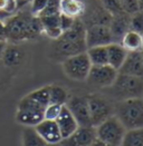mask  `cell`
I'll return each mask as SVG.
<instances>
[{"mask_svg": "<svg viewBox=\"0 0 143 146\" xmlns=\"http://www.w3.org/2000/svg\"><path fill=\"white\" fill-rule=\"evenodd\" d=\"M107 49V65L113 67L114 69L119 70L121 65L128 55V50H125L121 44L112 42L106 46Z\"/></svg>", "mask_w": 143, "mask_h": 146, "instance_id": "ffe728a7", "label": "cell"}, {"mask_svg": "<svg viewBox=\"0 0 143 146\" xmlns=\"http://www.w3.org/2000/svg\"><path fill=\"white\" fill-rule=\"evenodd\" d=\"M86 54L92 65H107L106 46L90 47L86 50Z\"/></svg>", "mask_w": 143, "mask_h": 146, "instance_id": "cb8c5ba5", "label": "cell"}, {"mask_svg": "<svg viewBox=\"0 0 143 146\" xmlns=\"http://www.w3.org/2000/svg\"><path fill=\"white\" fill-rule=\"evenodd\" d=\"M47 5V0H31L29 3V11L34 16H39L40 12L45 9Z\"/></svg>", "mask_w": 143, "mask_h": 146, "instance_id": "4dcf8cb0", "label": "cell"}, {"mask_svg": "<svg viewBox=\"0 0 143 146\" xmlns=\"http://www.w3.org/2000/svg\"><path fill=\"white\" fill-rule=\"evenodd\" d=\"M21 145L23 146H45L46 142L37 133L35 127L25 126L21 134Z\"/></svg>", "mask_w": 143, "mask_h": 146, "instance_id": "603a6c76", "label": "cell"}, {"mask_svg": "<svg viewBox=\"0 0 143 146\" xmlns=\"http://www.w3.org/2000/svg\"><path fill=\"white\" fill-rule=\"evenodd\" d=\"M85 41L87 48L95 46H107L113 42L112 35L108 26L105 25H93L86 27Z\"/></svg>", "mask_w": 143, "mask_h": 146, "instance_id": "7c38bea8", "label": "cell"}, {"mask_svg": "<svg viewBox=\"0 0 143 146\" xmlns=\"http://www.w3.org/2000/svg\"><path fill=\"white\" fill-rule=\"evenodd\" d=\"M0 40L7 41V39H6V28H5V21L3 20H0Z\"/></svg>", "mask_w": 143, "mask_h": 146, "instance_id": "836d02e7", "label": "cell"}, {"mask_svg": "<svg viewBox=\"0 0 143 146\" xmlns=\"http://www.w3.org/2000/svg\"><path fill=\"white\" fill-rule=\"evenodd\" d=\"M30 1H31V0H16L18 9H20V8H23V7H25V6L29 5V3H30Z\"/></svg>", "mask_w": 143, "mask_h": 146, "instance_id": "e575fe53", "label": "cell"}, {"mask_svg": "<svg viewBox=\"0 0 143 146\" xmlns=\"http://www.w3.org/2000/svg\"><path fill=\"white\" fill-rule=\"evenodd\" d=\"M68 99L67 90L59 85H49V104L65 105Z\"/></svg>", "mask_w": 143, "mask_h": 146, "instance_id": "d4e9b609", "label": "cell"}, {"mask_svg": "<svg viewBox=\"0 0 143 146\" xmlns=\"http://www.w3.org/2000/svg\"><path fill=\"white\" fill-rule=\"evenodd\" d=\"M85 3V2H84ZM112 16L104 9L100 0H90V5L85 3V11L81 17L85 27L93 25L108 26Z\"/></svg>", "mask_w": 143, "mask_h": 146, "instance_id": "30bf717a", "label": "cell"}, {"mask_svg": "<svg viewBox=\"0 0 143 146\" xmlns=\"http://www.w3.org/2000/svg\"><path fill=\"white\" fill-rule=\"evenodd\" d=\"M96 139L94 126H78L68 137L60 141L61 146H91Z\"/></svg>", "mask_w": 143, "mask_h": 146, "instance_id": "4fadbf2b", "label": "cell"}, {"mask_svg": "<svg viewBox=\"0 0 143 146\" xmlns=\"http://www.w3.org/2000/svg\"><path fill=\"white\" fill-rule=\"evenodd\" d=\"M114 115L126 131L143 127V98H129L114 104Z\"/></svg>", "mask_w": 143, "mask_h": 146, "instance_id": "3957f363", "label": "cell"}, {"mask_svg": "<svg viewBox=\"0 0 143 146\" xmlns=\"http://www.w3.org/2000/svg\"><path fill=\"white\" fill-rule=\"evenodd\" d=\"M120 44L128 51H141L143 50V35L129 30L123 36Z\"/></svg>", "mask_w": 143, "mask_h": 146, "instance_id": "7402d4cb", "label": "cell"}, {"mask_svg": "<svg viewBox=\"0 0 143 146\" xmlns=\"http://www.w3.org/2000/svg\"><path fill=\"white\" fill-rule=\"evenodd\" d=\"M59 15H50V16H41L39 17L44 35H46L51 40L57 39L63 34V30L59 26Z\"/></svg>", "mask_w": 143, "mask_h": 146, "instance_id": "d6986e66", "label": "cell"}, {"mask_svg": "<svg viewBox=\"0 0 143 146\" xmlns=\"http://www.w3.org/2000/svg\"><path fill=\"white\" fill-rule=\"evenodd\" d=\"M55 122H56L58 128H59L60 135H61L63 138L68 137L78 127V124L76 122V119L74 118V116L72 115L69 110L65 105H63L59 115L57 116V118L55 119Z\"/></svg>", "mask_w": 143, "mask_h": 146, "instance_id": "e0dca14e", "label": "cell"}, {"mask_svg": "<svg viewBox=\"0 0 143 146\" xmlns=\"http://www.w3.org/2000/svg\"><path fill=\"white\" fill-rule=\"evenodd\" d=\"M130 13L125 11L112 16L111 21L108 24V28L112 35L113 42L120 44L123 36L130 30Z\"/></svg>", "mask_w": 143, "mask_h": 146, "instance_id": "9a60e30c", "label": "cell"}, {"mask_svg": "<svg viewBox=\"0 0 143 146\" xmlns=\"http://www.w3.org/2000/svg\"><path fill=\"white\" fill-rule=\"evenodd\" d=\"M120 146H143V127L126 131Z\"/></svg>", "mask_w": 143, "mask_h": 146, "instance_id": "484cf974", "label": "cell"}, {"mask_svg": "<svg viewBox=\"0 0 143 146\" xmlns=\"http://www.w3.org/2000/svg\"><path fill=\"white\" fill-rule=\"evenodd\" d=\"M85 11L83 0H60L59 12L73 18H81Z\"/></svg>", "mask_w": 143, "mask_h": 146, "instance_id": "44dd1931", "label": "cell"}, {"mask_svg": "<svg viewBox=\"0 0 143 146\" xmlns=\"http://www.w3.org/2000/svg\"><path fill=\"white\" fill-rule=\"evenodd\" d=\"M65 106L69 110L72 115L76 119L78 126H92L90 119V110L87 94L86 95H73L68 96Z\"/></svg>", "mask_w": 143, "mask_h": 146, "instance_id": "8fae6325", "label": "cell"}, {"mask_svg": "<svg viewBox=\"0 0 143 146\" xmlns=\"http://www.w3.org/2000/svg\"><path fill=\"white\" fill-rule=\"evenodd\" d=\"M85 30L86 27L81 18H76L74 25L68 30L64 31L57 39L53 40L49 50L51 59L61 62L71 56L85 52L87 50Z\"/></svg>", "mask_w": 143, "mask_h": 146, "instance_id": "7a4b0ae2", "label": "cell"}, {"mask_svg": "<svg viewBox=\"0 0 143 146\" xmlns=\"http://www.w3.org/2000/svg\"><path fill=\"white\" fill-rule=\"evenodd\" d=\"M35 129L37 131V133L41 136V138L49 144L60 143V141L63 139L59 128L55 121L43 119L41 122L36 125Z\"/></svg>", "mask_w": 143, "mask_h": 146, "instance_id": "2e32d148", "label": "cell"}, {"mask_svg": "<svg viewBox=\"0 0 143 146\" xmlns=\"http://www.w3.org/2000/svg\"><path fill=\"white\" fill-rule=\"evenodd\" d=\"M130 30L143 35V11H136L130 16Z\"/></svg>", "mask_w": 143, "mask_h": 146, "instance_id": "83f0119b", "label": "cell"}, {"mask_svg": "<svg viewBox=\"0 0 143 146\" xmlns=\"http://www.w3.org/2000/svg\"><path fill=\"white\" fill-rule=\"evenodd\" d=\"M61 66L65 75L69 79L76 82H85L92 67V64L85 51L66 58L65 60L61 61Z\"/></svg>", "mask_w": 143, "mask_h": 146, "instance_id": "ba28073f", "label": "cell"}, {"mask_svg": "<svg viewBox=\"0 0 143 146\" xmlns=\"http://www.w3.org/2000/svg\"><path fill=\"white\" fill-rule=\"evenodd\" d=\"M123 10L128 13H134V12L139 11V6H138V1L136 0H120Z\"/></svg>", "mask_w": 143, "mask_h": 146, "instance_id": "1f68e13d", "label": "cell"}, {"mask_svg": "<svg viewBox=\"0 0 143 146\" xmlns=\"http://www.w3.org/2000/svg\"><path fill=\"white\" fill-rule=\"evenodd\" d=\"M90 119L92 126L96 127L108 117L114 115V104L101 94H87Z\"/></svg>", "mask_w": 143, "mask_h": 146, "instance_id": "52a82bcc", "label": "cell"}, {"mask_svg": "<svg viewBox=\"0 0 143 146\" xmlns=\"http://www.w3.org/2000/svg\"><path fill=\"white\" fill-rule=\"evenodd\" d=\"M119 72L110 65H92L85 82L95 88H107L113 84Z\"/></svg>", "mask_w": 143, "mask_h": 146, "instance_id": "9c48e42d", "label": "cell"}, {"mask_svg": "<svg viewBox=\"0 0 143 146\" xmlns=\"http://www.w3.org/2000/svg\"><path fill=\"white\" fill-rule=\"evenodd\" d=\"M120 74L143 78V57L141 51H128L123 64L118 70Z\"/></svg>", "mask_w": 143, "mask_h": 146, "instance_id": "5bb4252c", "label": "cell"}, {"mask_svg": "<svg viewBox=\"0 0 143 146\" xmlns=\"http://www.w3.org/2000/svg\"><path fill=\"white\" fill-rule=\"evenodd\" d=\"M142 98H143V96H142Z\"/></svg>", "mask_w": 143, "mask_h": 146, "instance_id": "60d3db41", "label": "cell"}, {"mask_svg": "<svg viewBox=\"0 0 143 146\" xmlns=\"http://www.w3.org/2000/svg\"><path fill=\"white\" fill-rule=\"evenodd\" d=\"M142 57H143V50H142Z\"/></svg>", "mask_w": 143, "mask_h": 146, "instance_id": "ab89813d", "label": "cell"}, {"mask_svg": "<svg viewBox=\"0 0 143 146\" xmlns=\"http://www.w3.org/2000/svg\"><path fill=\"white\" fill-rule=\"evenodd\" d=\"M100 1H101L102 6L104 7V9L111 16H115V15H119L124 11L120 0H100Z\"/></svg>", "mask_w": 143, "mask_h": 146, "instance_id": "f1b7e54d", "label": "cell"}, {"mask_svg": "<svg viewBox=\"0 0 143 146\" xmlns=\"http://www.w3.org/2000/svg\"><path fill=\"white\" fill-rule=\"evenodd\" d=\"M6 39L10 44H20L24 41L35 40L44 35L43 25L39 17L31 15L30 11L15 12L5 20Z\"/></svg>", "mask_w": 143, "mask_h": 146, "instance_id": "6da1fadb", "label": "cell"}, {"mask_svg": "<svg viewBox=\"0 0 143 146\" xmlns=\"http://www.w3.org/2000/svg\"><path fill=\"white\" fill-rule=\"evenodd\" d=\"M110 96L116 102L143 96V78L118 74L113 84L107 87Z\"/></svg>", "mask_w": 143, "mask_h": 146, "instance_id": "277c9868", "label": "cell"}, {"mask_svg": "<svg viewBox=\"0 0 143 146\" xmlns=\"http://www.w3.org/2000/svg\"><path fill=\"white\" fill-rule=\"evenodd\" d=\"M24 58L25 51L17 44H7L0 60H2L3 65L7 67H16L23 62Z\"/></svg>", "mask_w": 143, "mask_h": 146, "instance_id": "ac0fdd59", "label": "cell"}, {"mask_svg": "<svg viewBox=\"0 0 143 146\" xmlns=\"http://www.w3.org/2000/svg\"><path fill=\"white\" fill-rule=\"evenodd\" d=\"M45 146H61V145H60V143H56V144H49V143H46V145Z\"/></svg>", "mask_w": 143, "mask_h": 146, "instance_id": "f35d334b", "label": "cell"}, {"mask_svg": "<svg viewBox=\"0 0 143 146\" xmlns=\"http://www.w3.org/2000/svg\"><path fill=\"white\" fill-rule=\"evenodd\" d=\"M61 107H63V105L48 104L47 106L45 107V110H44V119L55 121L57 118V116L59 115Z\"/></svg>", "mask_w": 143, "mask_h": 146, "instance_id": "f546056e", "label": "cell"}, {"mask_svg": "<svg viewBox=\"0 0 143 146\" xmlns=\"http://www.w3.org/2000/svg\"><path fill=\"white\" fill-rule=\"evenodd\" d=\"M91 146H114V145L107 144V143H105V142H102V141H100V139H97V138H96L95 141L92 143V145Z\"/></svg>", "mask_w": 143, "mask_h": 146, "instance_id": "d590c367", "label": "cell"}, {"mask_svg": "<svg viewBox=\"0 0 143 146\" xmlns=\"http://www.w3.org/2000/svg\"><path fill=\"white\" fill-rule=\"evenodd\" d=\"M7 44H8L7 41L0 40V59H1V57H2V54H3V51H5V48H6Z\"/></svg>", "mask_w": 143, "mask_h": 146, "instance_id": "8d00e7d4", "label": "cell"}, {"mask_svg": "<svg viewBox=\"0 0 143 146\" xmlns=\"http://www.w3.org/2000/svg\"><path fill=\"white\" fill-rule=\"evenodd\" d=\"M138 1V6H139V10L143 11V0H136Z\"/></svg>", "mask_w": 143, "mask_h": 146, "instance_id": "74e56055", "label": "cell"}, {"mask_svg": "<svg viewBox=\"0 0 143 146\" xmlns=\"http://www.w3.org/2000/svg\"><path fill=\"white\" fill-rule=\"evenodd\" d=\"M44 106L26 95L18 103L16 111V122L23 126L35 127L38 123L44 119Z\"/></svg>", "mask_w": 143, "mask_h": 146, "instance_id": "5b68a950", "label": "cell"}, {"mask_svg": "<svg viewBox=\"0 0 143 146\" xmlns=\"http://www.w3.org/2000/svg\"><path fill=\"white\" fill-rule=\"evenodd\" d=\"M28 97L34 99L38 104H40L41 106L46 107L49 104V85L40 87L36 90H33L31 93L27 94Z\"/></svg>", "mask_w": 143, "mask_h": 146, "instance_id": "4316f807", "label": "cell"}, {"mask_svg": "<svg viewBox=\"0 0 143 146\" xmlns=\"http://www.w3.org/2000/svg\"><path fill=\"white\" fill-rule=\"evenodd\" d=\"M75 19H76V18H73V17H69V16H66V15L60 13L59 15V26H60V28H61V30H63V33L66 31V30H68L72 26L74 25Z\"/></svg>", "mask_w": 143, "mask_h": 146, "instance_id": "d6a6232c", "label": "cell"}, {"mask_svg": "<svg viewBox=\"0 0 143 146\" xmlns=\"http://www.w3.org/2000/svg\"><path fill=\"white\" fill-rule=\"evenodd\" d=\"M96 138L107 144L120 146L125 135V127L115 115H112L95 127Z\"/></svg>", "mask_w": 143, "mask_h": 146, "instance_id": "8992f818", "label": "cell"}]
</instances>
